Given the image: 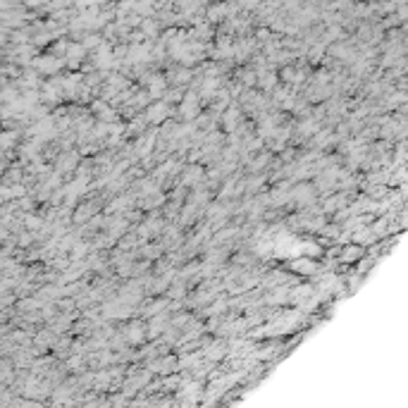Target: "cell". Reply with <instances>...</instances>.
Masks as SVG:
<instances>
[{"mask_svg": "<svg viewBox=\"0 0 408 408\" xmlns=\"http://www.w3.org/2000/svg\"><path fill=\"white\" fill-rule=\"evenodd\" d=\"M229 346L225 344V341H210V344H205V358L208 361H220L222 356L227 353Z\"/></svg>", "mask_w": 408, "mask_h": 408, "instance_id": "7c38bea8", "label": "cell"}, {"mask_svg": "<svg viewBox=\"0 0 408 408\" xmlns=\"http://www.w3.org/2000/svg\"><path fill=\"white\" fill-rule=\"evenodd\" d=\"M341 258H344V260H353V258H356V251H353V248H349V251H344V256H341Z\"/></svg>", "mask_w": 408, "mask_h": 408, "instance_id": "5bb4252c", "label": "cell"}, {"mask_svg": "<svg viewBox=\"0 0 408 408\" xmlns=\"http://www.w3.org/2000/svg\"><path fill=\"white\" fill-rule=\"evenodd\" d=\"M174 112L177 110L172 108V103L158 101V103H150L143 115H146V119H148L150 124H163V122H167V119H172Z\"/></svg>", "mask_w": 408, "mask_h": 408, "instance_id": "7a4b0ae2", "label": "cell"}, {"mask_svg": "<svg viewBox=\"0 0 408 408\" xmlns=\"http://www.w3.org/2000/svg\"><path fill=\"white\" fill-rule=\"evenodd\" d=\"M60 67H62V57L53 55V53L34 60V70L39 72V74H43V77H55L57 72H60Z\"/></svg>", "mask_w": 408, "mask_h": 408, "instance_id": "8992f818", "label": "cell"}, {"mask_svg": "<svg viewBox=\"0 0 408 408\" xmlns=\"http://www.w3.org/2000/svg\"><path fill=\"white\" fill-rule=\"evenodd\" d=\"M291 270H296V272H301V275H313L315 265L310 263V260H306V258H298V260L291 263Z\"/></svg>", "mask_w": 408, "mask_h": 408, "instance_id": "4fadbf2b", "label": "cell"}, {"mask_svg": "<svg viewBox=\"0 0 408 408\" xmlns=\"http://www.w3.org/2000/svg\"><path fill=\"white\" fill-rule=\"evenodd\" d=\"M201 108H203V98L196 88H186V96L184 101L177 105V115H179L184 122H194V119L201 115Z\"/></svg>", "mask_w": 408, "mask_h": 408, "instance_id": "6da1fadb", "label": "cell"}, {"mask_svg": "<svg viewBox=\"0 0 408 408\" xmlns=\"http://www.w3.org/2000/svg\"><path fill=\"white\" fill-rule=\"evenodd\" d=\"M86 50L88 48L84 46V43H70L67 55H65V62L70 65V67H79V65L84 62V57H86Z\"/></svg>", "mask_w": 408, "mask_h": 408, "instance_id": "8fae6325", "label": "cell"}, {"mask_svg": "<svg viewBox=\"0 0 408 408\" xmlns=\"http://www.w3.org/2000/svg\"><path fill=\"white\" fill-rule=\"evenodd\" d=\"M146 337H148V327H146L141 320L129 322L124 330H122V339H124V344H129V346H132V344L139 346Z\"/></svg>", "mask_w": 408, "mask_h": 408, "instance_id": "5b68a950", "label": "cell"}, {"mask_svg": "<svg viewBox=\"0 0 408 408\" xmlns=\"http://www.w3.org/2000/svg\"><path fill=\"white\" fill-rule=\"evenodd\" d=\"M291 201L296 205H301V208H306V205H313L315 203V186H310V184H296V186L291 189Z\"/></svg>", "mask_w": 408, "mask_h": 408, "instance_id": "ba28073f", "label": "cell"}, {"mask_svg": "<svg viewBox=\"0 0 408 408\" xmlns=\"http://www.w3.org/2000/svg\"><path fill=\"white\" fill-rule=\"evenodd\" d=\"M136 205H139L141 210H158L160 205H165V194H163V189H155V191H150V194L139 196Z\"/></svg>", "mask_w": 408, "mask_h": 408, "instance_id": "9c48e42d", "label": "cell"}, {"mask_svg": "<svg viewBox=\"0 0 408 408\" xmlns=\"http://www.w3.org/2000/svg\"><path fill=\"white\" fill-rule=\"evenodd\" d=\"M205 179H208V174H205V170L201 165H196V163H191L189 167H184V172H181V184H186L189 189L203 186Z\"/></svg>", "mask_w": 408, "mask_h": 408, "instance_id": "52a82bcc", "label": "cell"}, {"mask_svg": "<svg viewBox=\"0 0 408 408\" xmlns=\"http://www.w3.org/2000/svg\"><path fill=\"white\" fill-rule=\"evenodd\" d=\"M148 368L153 370V372H158V375H170V372H177V370H179V361H177L174 356L163 353L155 363H148Z\"/></svg>", "mask_w": 408, "mask_h": 408, "instance_id": "30bf717a", "label": "cell"}, {"mask_svg": "<svg viewBox=\"0 0 408 408\" xmlns=\"http://www.w3.org/2000/svg\"><path fill=\"white\" fill-rule=\"evenodd\" d=\"M98 210H101V201H84V203H79L77 208H74V212H72V222L74 225H84V222H88L91 217H96L98 215Z\"/></svg>", "mask_w": 408, "mask_h": 408, "instance_id": "277c9868", "label": "cell"}, {"mask_svg": "<svg viewBox=\"0 0 408 408\" xmlns=\"http://www.w3.org/2000/svg\"><path fill=\"white\" fill-rule=\"evenodd\" d=\"M81 165V150L70 148V150H60L55 155V170L62 174L77 172V167Z\"/></svg>", "mask_w": 408, "mask_h": 408, "instance_id": "3957f363", "label": "cell"}]
</instances>
